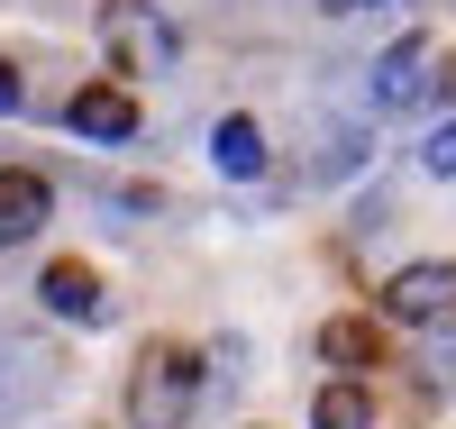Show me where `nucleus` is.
<instances>
[{
	"mask_svg": "<svg viewBox=\"0 0 456 429\" xmlns=\"http://www.w3.org/2000/svg\"><path fill=\"white\" fill-rule=\"evenodd\" d=\"M192 393H201V366L183 357V347H156V357H137L128 429H183V420H192Z\"/></svg>",
	"mask_w": 456,
	"mask_h": 429,
	"instance_id": "1",
	"label": "nucleus"
},
{
	"mask_svg": "<svg viewBox=\"0 0 456 429\" xmlns=\"http://www.w3.org/2000/svg\"><path fill=\"white\" fill-rule=\"evenodd\" d=\"M37 293H46V310H55V320H101V310H110V293H101V275H92V265H46V284H37Z\"/></svg>",
	"mask_w": 456,
	"mask_h": 429,
	"instance_id": "6",
	"label": "nucleus"
},
{
	"mask_svg": "<svg viewBox=\"0 0 456 429\" xmlns=\"http://www.w3.org/2000/svg\"><path fill=\"white\" fill-rule=\"evenodd\" d=\"M447 301H456V265H402V275L384 284L393 320H447Z\"/></svg>",
	"mask_w": 456,
	"mask_h": 429,
	"instance_id": "4",
	"label": "nucleus"
},
{
	"mask_svg": "<svg viewBox=\"0 0 456 429\" xmlns=\"http://www.w3.org/2000/svg\"><path fill=\"white\" fill-rule=\"evenodd\" d=\"M10 110H19V73L0 64V120H10Z\"/></svg>",
	"mask_w": 456,
	"mask_h": 429,
	"instance_id": "12",
	"label": "nucleus"
},
{
	"mask_svg": "<svg viewBox=\"0 0 456 429\" xmlns=\"http://www.w3.org/2000/svg\"><path fill=\"white\" fill-rule=\"evenodd\" d=\"M210 165L238 174V183H256V174H265V128H256V120H219V128H210Z\"/></svg>",
	"mask_w": 456,
	"mask_h": 429,
	"instance_id": "7",
	"label": "nucleus"
},
{
	"mask_svg": "<svg viewBox=\"0 0 456 429\" xmlns=\"http://www.w3.org/2000/svg\"><path fill=\"white\" fill-rule=\"evenodd\" d=\"M64 120H73V137H101V146H119V137H137V101L119 92V83H83L64 101Z\"/></svg>",
	"mask_w": 456,
	"mask_h": 429,
	"instance_id": "3",
	"label": "nucleus"
},
{
	"mask_svg": "<svg viewBox=\"0 0 456 429\" xmlns=\"http://www.w3.org/2000/svg\"><path fill=\"white\" fill-rule=\"evenodd\" d=\"M320 357L356 375V366H374V357H384V338H374V320H329V329H320Z\"/></svg>",
	"mask_w": 456,
	"mask_h": 429,
	"instance_id": "8",
	"label": "nucleus"
},
{
	"mask_svg": "<svg viewBox=\"0 0 456 429\" xmlns=\"http://www.w3.org/2000/svg\"><path fill=\"white\" fill-rule=\"evenodd\" d=\"M110 37H119V46H128V55H156V64L174 55V28H165V19H156V28H146L137 10H110Z\"/></svg>",
	"mask_w": 456,
	"mask_h": 429,
	"instance_id": "10",
	"label": "nucleus"
},
{
	"mask_svg": "<svg viewBox=\"0 0 456 429\" xmlns=\"http://www.w3.org/2000/svg\"><path fill=\"white\" fill-rule=\"evenodd\" d=\"M311 429H374V402L356 393V384H329V393L311 402Z\"/></svg>",
	"mask_w": 456,
	"mask_h": 429,
	"instance_id": "9",
	"label": "nucleus"
},
{
	"mask_svg": "<svg viewBox=\"0 0 456 429\" xmlns=\"http://www.w3.org/2000/svg\"><path fill=\"white\" fill-rule=\"evenodd\" d=\"M46 210H55L46 174H28V165H10V174H0V247L37 238V228H46Z\"/></svg>",
	"mask_w": 456,
	"mask_h": 429,
	"instance_id": "5",
	"label": "nucleus"
},
{
	"mask_svg": "<svg viewBox=\"0 0 456 429\" xmlns=\"http://www.w3.org/2000/svg\"><path fill=\"white\" fill-rule=\"evenodd\" d=\"M429 83H438V46L429 37H402V46H384V64H374V110L429 101Z\"/></svg>",
	"mask_w": 456,
	"mask_h": 429,
	"instance_id": "2",
	"label": "nucleus"
},
{
	"mask_svg": "<svg viewBox=\"0 0 456 429\" xmlns=\"http://www.w3.org/2000/svg\"><path fill=\"white\" fill-rule=\"evenodd\" d=\"M420 165H429L438 183H456V120H447V128H429V146H420Z\"/></svg>",
	"mask_w": 456,
	"mask_h": 429,
	"instance_id": "11",
	"label": "nucleus"
},
{
	"mask_svg": "<svg viewBox=\"0 0 456 429\" xmlns=\"http://www.w3.org/2000/svg\"><path fill=\"white\" fill-rule=\"evenodd\" d=\"M338 10H374V0H338Z\"/></svg>",
	"mask_w": 456,
	"mask_h": 429,
	"instance_id": "13",
	"label": "nucleus"
}]
</instances>
